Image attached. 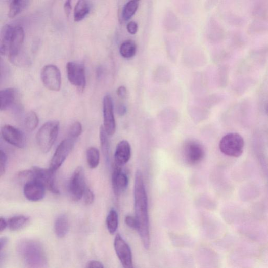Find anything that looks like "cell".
<instances>
[{"label":"cell","instance_id":"52a82bcc","mask_svg":"<svg viewBox=\"0 0 268 268\" xmlns=\"http://www.w3.org/2000/svg\"><path fill=\"white\" fill-rule=\"evenodd\" d=\"M183 155L188 165H196L202 161L205 156L204 149L199 142L196 141H188L184 146Z\"/></svg>","mask_w":268,"mask_h":268},{"label":"cell","instance_id":"4dcf8cb0","mask_svg":"<svg viewBox=\"0 0 268 268\" xmlns=\"http://www.w3.org/2000/svg\"><path fill=\"white\" fill-rule=\"evenodd\" d=\"M82 126L80 123H74L70 127L69 131L68 138L75 141L81 134Z\"/></svg>","mask_w":268,"mask_h":268},{"label":"cell","instance_id":"836d02e7","mask_svg":"<svg viewBox=\"0 0 268 268\" xmlns=\"http://www.w3.org/2000/svg\"><path fill=\"white\" fill-rule=\"evenodd\" d=\"M126 225L130 229L134 230H138V222L136 217L127 215L125 218Z\"/></svg>","mask_w":268,"mask_h":268},{"label":"cell","instance_id":"83f0119b","mask_svg":"<svg viewBox=\"0 0 268 268\" xmlns=\"http://www.w3.org/2000/svg\"><path fill=\"white\" fill-rule=\"evenodd\" d=\"M106 223L109 232L112 235L115 234L118 227V215L115 210L112 209L109 213Z\"/></svg>","mask_w":268,"mask_h":268},{"label":"cell","instance_id":"277c9868","mask_svg":"<svg viewBox=\"0 0 268 268\" xmlns=\"http://www.w3.org/2000/svg\"><path fill=\"white\" fill-rule=\"evenodd\" d=\"M244 147V139L240 134L236 132L227 134L222 137L219 144V150L222 154L235 158L242 155Z\"/></svg>","mask_w":268,"mask_h":268},{"label":"cell","instance_id":"7c38bea8","mask_svg":"<svg viewBox=\"0 0 268 268\" xmlns=\"http://www.w3.org/2000/svg\"><path fill=\"white\" fill-rule=\"evenodd\" d=\"M67 72L69 82L83 91L86 85L84 67L78 63L69 62L67 65Z\"/></svg>","mask_w":268,"mask_h":268},{"label":"cell","instance_id":"e0dca14e","mask_svg":"<svg viewBox=\"0 0 268 268\" xmlns=\"http://www.w3.org/2000/svg\"><path fill=\"white\" fill-rule=\"evenodd\" d=\"M131 155V146L129 142L123 140L117 144L114 154V164L122 167L129 161Z\"/></svg>","mask_w":268,"mask_h":268},{"label":"cell","instance_id":"4316f807","mask_svg":"<svg viewBox=\"0 0 268 268\" xmlns=\"http://www.w3.org/2000/svg\"><path fill=\"white\" fill-rule=\"evenodd\" d=\"M108 133L103 126L100 127V140L102 153L105 157L106 160L109 159L110 143L108 138Z\"/></svg>","mask_w":268,"mask_h":268},{"label":"cell","instance_id":"d6986e66","mask_svg":"<svg viewBox=\"0 0 268 268\" xmlns=\"http://www.w3.org/2000/svg\"><path fill=\"white\" fill-rule=\"evenodd\" d=\"M1 99V111H6L10 108L14 104L16 99V92L14 89L8 88L4 89L0 92Z\"/></svg>","mask_w":268,"mask_h":268},{"label":"cell","instance_id":"8d00e7d4","mask_svg":"<svg viewBox=\"0 0 268 268\" xmlns=\"http://www.w3.org/2000/svg\"><path fill=\"white\" fill-rule=\"evenodd\" d=\"M86 268H104L103 265L99 261L93 260L89 262Z\"/></svg>","mask_w":268,"mask_h":268},{"label":"cell","instance_id":"44dd1931","mask_svg":"<svg viewBox=\"0 0 268 268\" xmlns=\"http://www.w3.org/2000/svg\"><path fill=\"white\" fill-rule=\"evenodd\" d=\"M90 5L86 1L81 0L77 2L74 10V20L79 22L82 20L90 12Z\"/></svg>","mask_w":268,"mask_h":268},{"label":"cell","instance_id":"60d3db41","mask_svg":"<svg viewBox=\"0 0 268 268\" xmlns=\"http://www.w3.org/2000/svg\"><path fill=\"white\" fill-rule=\"evenodd\" d=\"M7 227L8 221H6V220L3 217H1V218H0V231L3 232Z\"/></svg>","mask_w":268,"mask_h":268},{"label":"cell","instance_id":"74e56055","mask_svg":"<svg viewBox=\"0 0 268 268\" xmlns=\"http://www.w3.org/2000/svg\"><path fill=\"white\" fill-rule=\"evenodd\" d=\"M117 111L120 116L124 115L127 112V108L123 104H119L117 108Z\"/></svg>","mask_w":268,"mask_h":268},{"label":"cell","instance_id":"4fadbf2b","mask_svg":"<svg viewBox=\"0 0 268 268\" xmlns=\"http://www.w3.org/2000/svg\"><path fill=\"white\" fill-rule=\"evenodd\" d=\"M32 170L31 180H37L42 183L46 188L55 194H58V189L55 182V172L50 168L43 169L38 167H33ZM30 180V181H31Z\"/></svg>","mask_w":268,"mask_h":268},{"label":"cell","instance_id":"f546056e","mask_svg":"<svg viewBox=\"0 0 268 268\" xmlns=\"http://www.w3.org/2000/svg\"><path fill=\"white\" fill-rule=\"evenodd\" d=\"M171 73L165 67H160L157 69L154 74L155 80L158 82H167L170 80Z\"/></svg>","mask_w":268,"mask_h":268},{"label":"cell","instance_id":"cb8c5ba5","mask_svg":"<svg viewBox=\"0 0 268 268\" xmlns=\"http://www.w3.org/2000/svg\"><path fill=\"white\" fill-rule=\"evenodd\" d=\"M137 47L135 42L131 40L123 42L120 49V52L125 58H130L136 55Z\"/></svg>","mask_w":268,"mask_h":268},{"label":"cell","instance_id":"5b68a950","mask_svg":"<svg viewBox=\"0 0 268 268\" xmlns=\"http://www.w3.org/2000/svg\"><path fill=\"white\" fill-rule=\"evenodd\" d=\"M41 81L46 88L53 92L60 91L62 77L60 70L54 65L44 66L41 72Z\"/></svg>","mask_w":268,"mask_h":268},{"label":"cell","instance_id":"603a6c76","mask_svg":"<svg viewBox=\"0 0 268 268\" xmlns=\"http://www.w3.org/2000/svg\"><path fill=\"white\" fill-rule=\"evenodd\" d=\"M100 152L97 148L92 147L86 151V160L87 165L91 169L96 168L100 162Z\"/></svg>","mask_w":268,"mask_h":268},{"label":"cell","instance_id":"9c48e42d","mask_svg":"<svg viewBox=\"0 0 268 268\" xmlns=\"http://www.w3.org/2000/svg\"><path fill=\"white\" fill-rule=\"evenodd\" d=\"M114 246L116 255L123 268H133L131 249L120 234L116 235Z\"/></svg>","mask_w":268,"mask_h":268},{"label":"cell","instance_id":"ffe728a7","mask_svg":"<svg viewBox=\"0 0 268 268\" xmlns=\"http://www.w3.org/2000/svg\"><path fill=\"white\" fill-rule=\"evenodd\" d=\"M69 230V222L67 216L65 215L59 216L54 224V230L56 236L58 238H64L67 234Z\"/></svg>","mask_w":268,"mask_h":268},{"label":"cell","instance_id":"2e32d148","mask_svg":"<svg viewBox=\"0 0 268 268\" xmlns=\"http://www.w3.org/2000/svg\"><path fill=\"white\" fill-rule=\"evenodd\" d=\"M112 184L114 193L118 197L126 190L128 185V177L122 171V167L114 165L112 176Z\"/></svg>","mask_w":268,"mask_h":268},{"label":"cell","instance_id":"d6a6232c","mask_svg":"<svg viewBox=\"0 0 268 268\" xmlns=\"http://www.w3.org/2000/svg\"><path fill=\"white\" fill-rule=\"evenodd\" d=\"M8 157L3 151H0V176L2 177L6 173Z\"/></svg>","mask_w":268,"mask_h":268},{"label":"cell","instance_id":"484cf974","mask_svg":"<svg viewBox=\"0 0 268 268\" xmlns=\"http://www.w3.org/2000/svg\"><path fill=\"white\" fill-rule=\"evenodd\" d=\"M139 7V2L131 0L124 7L122 11V17L125 21L130 20L136 14Z\"/></svg>","mask_w":268,"mask_h":268},{"label":"cell","instance_id":"d4e9b609","mask_svg":"<svg viewBox=\"0 0 268 268\" xmlns=\"http://www.w3.org/2000/svg\"><path fill=\"white\" fill-rule=\"evenodd\" d=\"M28 1H21V0H14L12 1L9 7L8 16L10 18L16 17L21 12L25 9L28 5Z\"/></svg>","mask_w":268,"mask_h":268},{"label":"cell","instance_id":"6da1fadb","mask_svg":"<svg viewBox=\"0 0 268 268\" xmlns=\"http://www.w3.org/2000/svg\"><path fill=\"white\" fill-rule=\"evenodd\" d=\"M134 210L138 222V231L144 248L148 249L151 244L148 198L144 176L139 170L136 172L134 182Z\"/></svg>","mask_w":268,"mask_h":268},{"label":"cell","instance_id":"ba28073f","mask_svg":"<svg viewBox=\"0 0 268 268\" xmlns=\"http://www.w3.org/2000/svg\"><path fill=\"white\" fill-rule=\"evenodd\" d=\"M74 140L68 138L59 144L51 160L50 169L54 172L60 168L74 146Z\"/></svg>","mask_w":268,"mask_h":268},{"label":"cell","instance_id":"e575fe53","mask_svg":"<svg viewBox=\"0 0 268 268\" xmlns=\"http://www.w3.org/2000/svg\"><path fill=\"white\" fill-rule=\"evenodd\" d=\"M127 29L130 34L135 35L138 31V25L136 22L130 21L127 24Z\"/></svg>","mask_w":268,"mask_h":268},{"label":"cell","instance_id":"f1b7e54d","mask_svg":"<svg viewBox=\"0 0 268 268\" xmlns=\"http://www.w3.org/2000/svg\"><path fill=\"white\" fill-rule=\"evenodd\" d=\"M24 122L27 130L33 131L37 128L38 125V117L35 112H29L25 116Z\"/></svg>","mask_w":268,"mask_h":268},{"label":"cell","instance_id":"f35d334b","mask_svg":"<svg viewBox=\"0 0 268 268\" xmlns=\"http://www.w3.org/2000/svg\"><path fill=\"white\" fill-rule=\"evenodd\" d=\"M9 242L8 238L7 237H3L0 239V248H1V251H3V249L7 246Z\"/></svg>","mask_w":268,"mask_h":268},{"label":"cell","instance_id":"8992f818","mask_svg":"<svg viewBox=\"0 0 268 268\" xmlns=\"http://www.w3.org/2000/svg\"><path fill=\"white\" fill-rule=\"evenodd\" d=\"M86 187L84 171L82 167H79L73 172L69 183V190L72 200L79 201L83 197Z\"/></svg>","mask_w":268,"mask_h":268},{"label":"cell","instance_id":"d590c367","mask_svg":"<svg viewBox=\"0 0 268 268\" xmlns=\"http://www.w3.org/2000/svg\"><path fill=\"white\" fill-rule=\"evenodd\" d=\"M117 95L121 99H125L127 96V88L124 86H121L117 88Z\"/></svg>","mask_w":268,"mask_h":268},{"label":"cell","instance_id":"7402d4cb","mask_svg":"<svg viewBox=\"0 0 268 268\" xmlns=\"http://www.w3.org/2000/svg\"><path fill=\"white\" fill-rule=\"evenodd\" d=\"M29 221V218L24 215L13 216L8 220V227L12 231H17L25 227Z\"/></svg>","mask_w":268,"mask_h":268},{"label":"cell","instance_id":"ab89813d","mask_svg":"<svg viewBox=\"0 0 268 268\" xmlns=\"http://www.w3.org/2000/svg\"><path fill=\"white\" fill-rule=\"evenodd\" d=\"M71 2L70 1H67L66 2L65 5H64V9L65 11V13L66 14V16L67 17H69V15L70 14V12L71 10Z\"/></svg>","mask_w":268,"mask_h":268},{"label":"cell","instance_id":"7a4b0ae2","mask_svg":"<svg viewBox=\"0 0 268 268\" xmlns=\"http://www.w3.org/2000/svg\"><path fill=\"white\" fill-rule=\"evenodd\" d=\"M19 256L27 268H44L47 264L46 251L38 242L26 239L18 244Z\"/></svg>","mask_w":268,"mask_h":268},{"label":"cell","instance_id":"1f68e13d","mask_svg":"<svg viewBox=\"0 0 268 268\" xmlns=\"http://www.w3.org/2000/svg\"><path fill=\"white\" fill-rule=\"evenodd\" d=\"M83 198L85 204L87 205H91L94 202L95 195L94 192L87 186L85 189Z\"/></svg>","mask_w":268,"mask_h":268},{"label":"cell","instance_id":"3957f363","mask_svg":"<svg viewBox=\"0 0 268 268\" xmlns=\"http://www.w3.org/2000/svg\"><path fill=\"white\" fill-rule=\"evenodd\" d=\"M59 123L56 121L44 123L39 129L36 135V142L40 151L48 153L50 151L57 139Z\"/></svg>","mask_w":268,"mask_h":268},{"label":"cell","instance_id":"30bf717a","mask_svg":"<svg viewBox=\"0 0 268 268\" xmlns=\"http://www.w3.org/2000/svg\"><path fill=\"white\" fill-rule=\"evenodd\" d=\"M24 39V32L23 27L20 26L14 27L8 53L10 61L13 64H19L20 61V53Z\"/></svg>","mask_w":268,"mask_h":268},{"label":"cell","instance_id":"b9f144b4","mask_svg":"<svg viewBox=\"0 0 268 268\" xmlns=\"http://www.w3.org/2000/svg\"><path fill=\"white\" fill-rule=\"evenodd\" d=\"M267 112H268V106H267Z\"/></svg>","mask_w":268,"mask_h":268},{"label":"cell","instance_id":"ac0fdd59","mask_svg":"<svg viewBox=\"0 0 268 268\" xmlns=\"http://www.w3.org/2000/svg\"><path fill=\"white\" fill-rule=\"evenodd\" d=\"M13 30L14 27L10 25H5L2 29L0 52L2 55H6L9 53Z\"/></svg>","mask_w":268,"mask_h":268},{"label":"cell","instance_id":"9a60e30c","mask_svg":"<svg viewBox=\"0 0 268 268\" xmlns=\"http://www.w3.org/2000/svg\"><path fill=\"white\" fill-rule=\"evenodd\" d=\"M2 135L8 143L20 148L25 147V136L19 129L9 125H5L2 129Z\"/></svg>","mask_w":268,"mask_h":268},{"label":"cell","instance_id":"5bb4252c","mask_svg":"<svg viewBox=\"0 0 268 268\" xmlns=\"http://www.w3.org/2000/svg\"><path fill=\"white\" fill-rule=\"evenodd\" d=\"M46 187L38 181H28L24 186V195L29 201L38 202L46 196Z\"/></svg>","mask_w":268,"mask_h":268},{"label":"cell","instance_id":"8fae6325","mask_svg":"<svg viewBox=\"0 0 268 268\" xmlns=\"http://www.w3.org/2000/svg\"><path fill=\"white\" fill-rule=\"evenodd\" d=\"M103 127L109 136H112L116 131V122L114 114L113 103L110 95L104 96L103 101Z\"/></svg>","mask_w":268,"mask_h":268}]
</instances>
